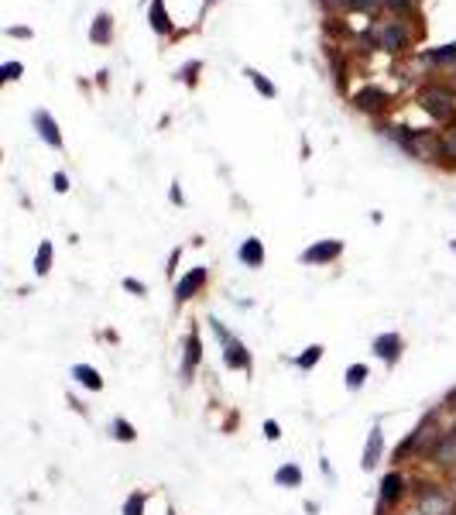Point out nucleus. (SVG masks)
Listing matches in <instances>:
<instances>
[{
  "label": "nucleus",
  "mask_w": 456,
  "mask_h": 515,
  "mask_svg": "<svg viewBox=\"0 0 456 515\" xmlns=\"http://www.w3.org/2000/svg\"><path fill=\"white\" fill-rule=\"evenodd\" d=\"M371 48H381V52H405L408 48V41H412V31H408V24H401V21H381L371 28Z\"/></svg>",
  "instance_id": "f257e3e1"
},
{
  "label": "nucleus",
  "mask_w": 456,
  "mask_h": 515,
  "mask_svg": "<svg viewBox=\"0 0 456 515\" xmlns=\"http://www.w3.org/2000/svg\"><path fill=\"white\" fill-rule=\"evenodd\" d=\"M52 189H55V193H69V176H65V172H55V176H52Z\"/></svg>",
  "instance_id": "473e14b6"
},
{
  "label": "nucleus",
  "mask_w": 456,
  "mask_h": 515,
  "mask_svg": "<svg viewBox=\"0 0 456 515\" xmlns=\"http://www.w3.org/2000/svg\"><path fill=\"white\" fill-rule=\"evenodd\" d=\"M179 258H182V251H179V248H175V251H172V258H168V268H165V272H168V275H172V272H175V265H179Z\"/></svg>",
  "instance_id": "4c0bfd02"
},
{
  "label": "nucleus",
  "mask_w": 456,
  "mask_h": 515,
  "mask_svg": "<svg viewBox=\"0 0 456 515\" xmlns=\"http://www.w3.org/2000/svg\"><path fill=\"white\" fill-rule=\"evenodd\" d=\"M124 289H127V292H134V296H148V285H144V282H138V278H124Z\"/></svg>",
  "instance_id": "7c9ffc66"
},
{
  "label": "nucleus",
  "mask_w": 456,
  "mask_h": 515,
  "mask_svg": "<svg viewBox=\"0 0 456 515\" xmlns=\"http://www.w3.org/2000/svg\"><path fill=\"white\" fill-rule=\"evenodd\" d=\"M52 272V240H41L35 251V275H48Z\"/></svg>",
  "instance_id": "4be33fe9"
},
{
  "label": "nucleus",
  "mask_w": 456,
  "mask_h": 515,
  "mask_svg": "<svg viewBox=\"0 0 456 515\" xmlns=\"http://www.w3.org/2000/svg\"><path fill=\"white\" fill-rule=\"evenodd\" d=\"M319 357H322V344H313V347H305V354L295 357V364L302 368V371H309V368H316Z\"/></svg>",
  "instance_id": "bb28decb"
},
{
  "label": "nucleus",
  "mask_w": 456,
  "mask_h": 515,
  "mask_svg": "<svg viewBox=\"0 0 456 515\" xmlns=\"http://www.w3.org/2000/svg\"><path fill=\"white\" fill-rule=\"evenodd\" d=\"M110 38H114V18L107 11H99L93 24H89V41L93 45H110Z\"/></svg>",
  "instance_id": "2eb2a0df"
},
{
  "label": "nucleus",
  "mask_w": 456,
  "mask_h": 515,
  "mask_svg": "<svg viewBox=\"0 0 456 515\" xmlns=\"http://www.w3.org/2000/svg\"><path fill=\"white\" fill-rule=\"evenodd\" d=\"M377 7H381V0H350V11H357V14H374Z\"/></svg>",
  "instance_id": "c756f323"
},
{
  "label": "nucleus",
  "mask_w": 456,
  "mask_h": 515,
  "mask_svg": "<svg viewBox=\"0 0 456 515\" xmlns=\"http://www.w3.org/2000/svg\"><path fill=\"white\" fill-rule=\"evenodd\" d=\"M21 73H24V65H21V62H4V69H0V80H4V83H14Z\"/></svg>",
  "instance_id": "c85d7f7f"
},
{
  "label": "nucleus",
  "mask_w": 456,
  "mask_h": 515,
  "mask_svg": "<svg viewBox=\"0 0 456 515\" xmlns=\"http://www.w3.org/2000/svg\"><path fill=\"white\" fill-rule=\"evenodd\" d=\"M439 155L443 159H450V161H456V120L439 134Z\"/></svg>",
  "instance_id": "412c9836"
},
{
  "label": "nucleus",
  "mask_w": 456,
  "mask_h": 515,
  "mask_svg": "<svg viewBox=\"0 0 456 515\" xmlns=\"http://www.w3.org/2000/svg\"><path fill=\"white\" fill-rule=\"evenodd\" d=\"M388 103H391V93L384 86H374V83L360 86L357 93H354V107H357L360 114H381V110H388Z\"/></svg>",
  "instance_id": "39448f33"
},
{
  "label": "nucleus",
  "mask_w": 456,
  "mask_h": 515,
  "mask_svg": "<svg viewBox=\"0 0 456 515\" xmlns=\"http://www.w3.org/2000/svg\"><path fill=\"white\" fill-rule=\"evenodd\" d=\"M453 251H456V240H453Z\"/></svg>",
  "instance_id": "79ce46f5"
},
{
  "label": "nucleus",
  "mask_w": 456,
  "mask_h": 515,
  "mask_svg": "<svg viewBox=\"0 0 456 515\" xmlns=\"http://www.w3.org/2000/svg\"><path fill=\"white\" fill-rule=\"evenodd\" d=\"M213 4H217V0H202V7H206V11H210V7H213Z\"/></svg>",
  "instance_id": "ea45409f"
},
{
  "label": "nucleus",
  "mask_w": 456,
  "mask_h": 515,
  "mask_svg": "<svg viewBox=\"0 0 456 515\" xmlns=\"http://www.w3.org/2000/svg\"><path fill=\"white\" fill-rule=\"evenodd\" d=\"M11 38H31V28H7Z\"/></svg>",
  "instance_id": "e433bc0d"
},
{
  "label": "nucleus",
  "mask_w": 456,
  "mask_h": 515,
  "mask_svg": "<svg viewBox=\"0 0 456 515\" xmlns=\"http://www.w3.org/2000/svg\"><path fill=\"white\" fill-rule=\"evenodd\" d=\"M418 107L436 120H453V114H456L453 93H450V90H439V86H425V90L418 93Z\"/></svg>",
  "instance_id": "f03ea898"
},
{
  "label": "nucleus",
  "mask_w": 456,
  "mask_h": 515,
  "mask_svg": "<svg viewBox=\"0 0 456 515\" xmlns=\"http://www.w3.org/2000/svg\"><path fill=\"white\" fill-rule=\"evenodd\" d=\"M72 378L86 385L89 392H103V378H99L97 368H89V364H72Z\"/></svg>",
  "instance_id": "f3484780"
},
{
  "label": "nucleus",
  "mask_w": 456,
  "mask_h": 515,
  "mask_svg": "<svg viewBox=\"0 0 456 515\" xmlns=\"http://www.w3.org/2000/svg\"><path fill=\"white\" fill-rule=\"evenodd\" d=\"M244 76H247V83H251V86L258 90L261 97H268V100H275V97H278V86H275L271 80H268L264 73H258V69H244Z\"/></svg>",
  "instance_id": "a211bd4d"
},
{
  "label": "nucleus",
  "mask_w": 456,
  "mask_h": 515,
  "mask_svg": "<svg viewBox=\"0 0 456 515\" xmlns=\"http://www.w3.org/2000/svg\"><path fill=\"white\" fill-rule=\"evenodd\" d=\"M172 203H179V206H182V203H185V199H182V189H179V182L172 186Z\"/></svg>",
  "instance_id": "58836bf2"
},
{
  "label": "nucleus",
  "mask_w": 456,
  "mask_h": 515,
  "mask_svg": "<svg viewBox=\"0 0 456 515\" xmlns=\"http://www.w3.org/2000/svg\"><path fill=\"white\" fill-rule=\"evenodd\" d=\"M377 460H381V426H374V430H371V436H367V450H364V467H367V471H374Z\"/></svg>",
  "instance_id": "aec40b11"
},
{
  "label": "nucleus",
  "mask_w": 456,
  "mask_h": 515,
  "mask_svg": "<svg viewBox=\"0 0 456 515\" xmlns=\"http://www.w3.org/2000/svg\"><path fill=\"white\" fill-rule=\"evenodd\" d=\"M237 258L247 265V268H261V265H264V244H261L258 238H247L237 248Z\"/></svg>",
  "instance_id": "dca6fc26"
},
{
  "label": "nucleus",
  "mask_w": 456,
  "mask_h": 515,
  "mask_svg": "<svg viewBox=\"0 0 456 515\" xmlns=\"http://www.w3.org/2000/svg\"><path fill=\"white\" fill-rule=\"evenodd\" d=\"M199 69H202V62H189V65L182 69V80H185V83H196V73H199Z\"/></svg>",
  "instance_id": "f704fd0d"
},
{
  "label": "nucleus",
  "mask_w": 456,
  "mask_h": 515,
  "mask_svg": "<svg viewBox=\"0 0 456 515\" xmlns=\"http://www.w3.org/2000/svg\"><path fill=\"white\" fill-rule=\"evenodd\" d=\"M275 484L278 488H298L302 484V467L298 464H281L275 471Z\"/></svg>",
  "instance_id": "6ab92c4d"
},
{
  "label": "nucleus",
  "mask_w": 456,
  "mask_h": 515,
  "mask_svg": "<svg viewBox=\"0 0 456 515\" xmlns=\"http://www.w3.org/2000/svg\"><path fill=\"white\" fill-rule=\"evenodd\" d=\"M110 430H114V436H117L120 443H131V440H138V430H134L127 419H120V416L110 423Z\"/></svg>",
  "instance_id": "a878e982"
},
{
  "label": "nucleus",
  "mask_w": 456,
  "mask_h": 515,
  "mask_svg": "<svg viewBox=\"0 0 456 515\" xmlns=\"http://www.w3.org/2000/svg\"><path fill=\"white\" fill-rule=\"evenodd\" d=\"M367 375H371V371H367V364H350V368H347V388H350V392L364 388Z\"/></svg>",
  "instance_id": "b1692460"
},
{
  "label": "nucleus",
  "mask_w": 456,
  "mask_h": 515,
  "mask_svg": "<svg viewBox=\"0 0 456 515\" xmlns=\"http://www.w3.org/2000/svg\"><path fill=\"white\" fill-rule=\"evenodd\" d=\"M264 436H268V440H278V436H281V426L268 419V423H264Z\"/></svg>",
  "instance_id": "c9c22d12"
},
{
  "label": "nucleus",
  "mask_w": 456,
  "mask_h": 515,
  "mask_svg": "<svg viewBox=\"0 0 456 515\" xmlns=\"http://www.w3.org/2000/svg\"><path fill=\"white\" fill-rule=\"evenodd\" d=\"M343 255V240H316L313 248H305L302 251V261L305 265H330V261H337Z\"/></svg>",
  "instance_id": "423d86ee"
},
{
  "label": "nucleus",
  "mask_w": 456,
  "mask_h": 515,
  "mask_svg": "<svg viewBox=\"0 0 456 515\" xmlns=\"http://www.w3.org/2000/svg\"><path fill=\"white\" fill-rule=\"evenodd\" d=\"M371 351H374V357H381L384 364H398V357L405 351V340H401V334H381V337H374Z\"/></svg>",
  "instance_id": "6e6552de"
},
{
  "label": "nucleus",
  "mask_w": 456,
  "mask_h": 515,
  "mask_svg": "<svg viewBox=\"0 0 456 515\" xmlns=\"http://www.w3.org/2000/svg\"><path fill=\"white\" fill-rule=\"evenodd\" d=\"M450 433H453V436H456V423H453V426H450Z\"/></svg>",
  "instance_id": "a19ab883"
},
{
  "label": "nucleus",
  "mask_w": 456,
  "mask_h": 515,
  "mask_svg": "<svg viewBox=\"0 0 456 515\" xmlns=\"http://www.w3.org/2000/svg\"><path fill=\"white\" fill-rule=\"evenodd\" d=\"M436 440H439L436 436V413H429V416L412 430V436H405V440L398 443L395 460H405L408 454H418V450H425V443H436Z\"/></svg>",
  "instance_id": "7ed1b4c3"
},
{
  "label": "nucleus",
  "mask_w": 456,
  "mask_h": 515,
  "mask_svg": "<svg viewBox=\"0 0 456 515\" xmlns=\"http://www.w3.org/2000/svg\"><path fill=\"white\" fill-rule=\"evenodd\" d=\"M124 515H144V495H141V492L127 495V501H124Z\"/></svg>",
  "instance_id": "cd10ccee"
},
{
  "label": "nucleus",
  "mask_w": 456,
  "mask_h": 515,
  "mask_svg": "<svg viewBox=\"0 0 456 515\" xmlns=\"http://www.w3.org/2000/svg\"><path fill=\"white\" fill-rule=\"evenodd\" d=\"M322 7L330 14H343V11H350V0H322Z\"/></svg>",
  "instance_id": "2f4dec72"
},
{
  "label": "nucleus",
  "mask_w": 456,
  "mask_h": 515,
  "mask_svg": "<svg viewBox=\"0 0 456 515\" xmlns=\"http://www.w3.org/2000/svg\"><path fill=\"white\" fill-rule=\"evenodd\" d=\"M405 474L401 471H391V474H384V481H381V501H377V512H384L388 505H395L398 498L405 495Z\"/></svg>",
  "instance_id": "9d476101"
},
{
  "label": "nucleus",
  "mask_w": 456,
  "mask_h": 515,
  "mask_svg": "<svg viewBox=\"0 0 456 515\" xmlns=\"http://www.w3.org/2000/svg\"><path fill=\"white\" fill-rule=\"evenodd\" d=\"M210 323H213V334H217V337L223 340V344H230V340H234V337H230V330H227V326H223V323H219L217 317L210 319Z\"/></svg>",
  "instance_id": "72a5a7b5"
},
{
  "label": "nucleus",
  "mask_w": 456,
  "mask_h": 515,
  "mask_svg": "<svg viewBox=\"0 0 456 515\" xmlns=\"http://www.w3.org/2000/svg\"><path fill=\"white\" fill-rule=\"evenodd\" d=\"M425 457H429L433 464H439V467H453V464H456V436L453 433H443L436 443L425 450Z\"/></svg>",
  "instance_id": "9b49d317"
},
{
  "label": "nucleus",
  "mask_w": 456,
  "mask_h": 515,
  "mask_svg": "<svg viewBox=\"0 0 456 515\" xmlns=\"http://www.w3.org/2000/svg\"><path fill=\"white\" fill-rule=\"evenodd\" d=\"M223 364L234 368V371H251V351L234 337L230 344H223Z\"/></svg>",
  "instance_id": "ddd939ff"
},
{
  "label": "nucleus",
  "mask_w": 456,
  "mask_h": 515,
  "mask_svg": "<svg viewBox=\"0 0 456 515\" xmlns=\"http://www.w3.org/2000/svg\"><path fill=\"white\" fill-rule=\"evenodd\" d=\"M206 278H210V272H206L202 265H199V268H192L189 275H182L179 285H175V302L182 306V302H189L192 296H199V292H202V285H206Z\"/></svg>",
  "instance_id": "0eeeda50"
},
{
  "label": "nucleus",
  "mask_w": 456,
  "mask_h": 515,
  "mask_svg": "<svg viewBox=\"0 0 456 515\" xmlns=\"http://www.w3.org/2000/svg\"><path fill=\"white\" fill-rule=\"evenodd\" d=\"M35 131H38V138L48 144V148H55V152H62V131L59 124H55V117L48 114V110H35Z\"/></svg>",
  "instance_id": "1a4fd4ad"
},
{
  "label": "nucleus",
  "mask_w": 456,
  "mask_h": 515,
  "mask_svg": "<svg viewBox=\"0 0 456 515\" xmlns=\"http://www.w3.org/2000/svg\"><path fill=\"white\" fill-rule=\"evenodd\" d=\"M148 21H151V31L155 35H172L175 28H172V18H168V11H165V0H151V7H148Z\"/></svg>",
  "instance_id": "4468645a"
},
{
  "label": "nucleus",
  "mask_w": 456,
  "mask_h": 515,
  "mask_svg": "<svg viewBox=\"0 0 456 515\" xmlns=\"http://www.w3.org/2000/svg\"><path fill=\"white\" fill-rule=\"evenodd\" d=\"M199 361H202V340H199V330L192 326L189 337H185V357H182V378H185V381L192 378V371L199 368Z\"/></svg>",
  "instance_id": "f8f14e48"
},
{
  "label": "nucleus",
  "mask_w": 456,
  "mask_h": 515,
  "mask_svg": "<svg viewBox=\"0 0 456 515\" xmlns=\"http://www.w3.org/2000/svg\"><path fill=\"white\" fill-rule=\"evenodd\" d=\"M416 505L418 515H450L453 512V501L446 498V492L439 484H422L416 492Z\"/></svg>",
  "instance_id": "20e7f679"
},
{
  "label": "nucleus",
  "mask_w": 456,
  "mask_h": 515,
  "mask_svg": "<svg viewBox=\"0 0 456 515\" xmlns=\"http://www.w3.org/2000/svg\"><path fill=\"white\" fill-rule=\"evenodd\" d=\"M425 62H433V65H456V41L453 45H443V48L425 52Z\"/></svg>",
  "instance_id": "5701e85b"
},
{
  "label": "nucleus",
  "mask_w": 456,
  "mask_h": 515,
  "mask_svg": "<svg viewBox=\"0 0 456 515\" xmlns=\"http://www.w3.org/2000/svg\"><path fill=\"white\" fill-rule=\"evenodd\" d=\"M381 7L391 11L395 18H408V14H416V0H381Z\"/></svg>",
  "instance_id": "393cba45"
}]
</instances>
